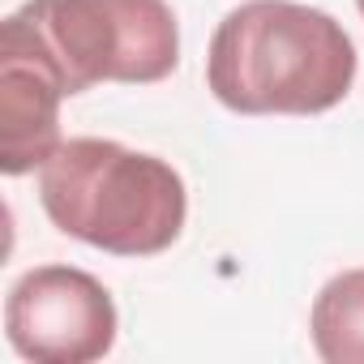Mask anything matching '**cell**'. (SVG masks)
Masks as SVG:
<instances>
[{
	"label": "cell",
	"instance_id": "cell-1",
	"mask_svg": "<svg viewBox=\"0 0 364 364\" xmlns=\"http://www.w3.org/2000/svg\"><path fill=\"white\" fill-rule=\"evenodd\" d=\"M206 82L240 116H317L347 99L355 43L313 5L245 0L210 39Z\"/></svg>",
	"mask_w": 364,
	"mask_h": 364
},
{
	"label": "cell",
	"instance_id": "cell-7",
	"mask_svg": "<svg viewBox=\"0 0 364 364\" xmlns=\"http://www.w3.org/2000/svg\"><path fill=\"white\" fill-rule=\"evenodd\" d=\"M355 9H360V18H364V0H355Z\"/></svg>",
	"mask_w": 364,
	"mask_h": 364
},
{
	"label": "cell",
	"instance_id": "cell-4",
	"mask_svg": "<svg viewBox=\"0 0 364 364\" xmlns=\"http://www.w3.org/2000/svg\"><path fill=\"white\" fill-rule=\"evenodd\" d=\"M5 334L22 360L90 364L116 343V304L107 287L77 266H35L5 300Z\"/></svg>",
	"mask_w": 364,
	"mask_h": 364
},
{
	"label": "cell",
	"instance_id": "cell-3",
	"mask_svg": "<svg viewBox=\"0 0 364 364\" xmlns=\"http://www.w3.org/2000/svg\"><path fill=\"white\" fill-rule=\"evenodd\" d=\"M0 43L31 52L65 95L99 82H163L180 65L167 0H26L5 18Z\"/></svg>",
	"mask_w": 364,
	"mask_h": 364
},
{
	"label": "cell",
	"instance_id": "cell-6",
	"mask_svg": "<svg viewBox=\"0 0 364 364\" xmlns=\"http://www.w3.org/2000/svg\"><path fill=\"white\" fill-rule=\"evenodd\" d=\"M309 330L326 364H364V270H343L317 291Z\"/></svg>",
	"mask_w": 364,
	"mask_h": 364
},
{
	"label": "cell",
	"instance_id": "cell-2",
	"mask_svg": "<svg viewBox=\"0 0 364 364\" xmlns=\"http://www.w3.org/2000/svg\"><path fill=\"white\" fill-rule=\"evenodd\" d=\"M39 202L65 236L116 257H154L171 249L189 215L180 171L112 137L60 141L39 167Z\"/></svg>",
	"mask_w": 364,
	"mask_h": 364
},
{
	"label": "cell",
	"instance_id": "cell-5",
	"mask_svg": "<svg viewBox=\"0 0 364 364\" xmlns=\"http://www.w3.org/2000/svg\"><path fill=\"white\" fill-rule=\"evenodd\" d=\"M60 82L22 48L0 43V167L26 176L43 167L60 146Z\"/></svg>",
	"mask_w": 364,
	"mask_h": 364
}]
</instances>
